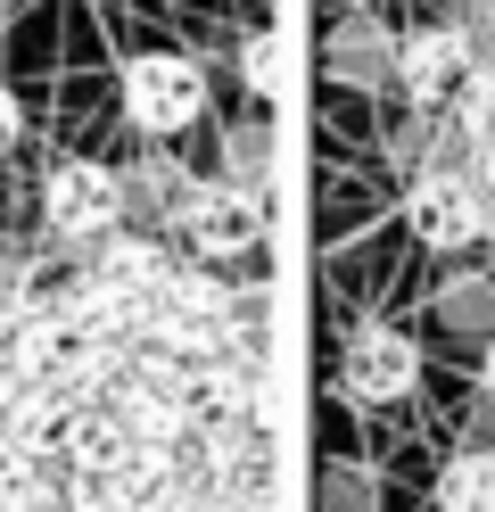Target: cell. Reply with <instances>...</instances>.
<instances>
[{
	"mask_svg": "<svg viewBox=\"0 0 495 512\" xmlns=\"http://www.w3.org/2000/svg\"><path fill=\"white\" fill-rule=\"evenodd\" d=\"M17 133H25V116H17V100H9V91H0V157L17 149Z\"/></svg>",
	"mask_w": 495,
	"mask_h": 512,
	"instance_id": "obj_15",
	"label": "cell"
},
{
	"mask_svg": "<svg viewBox=\"0 0 495 512\" xmlns=\"http://www.w3.org/2000/svg\"><path fill=\"white\" fill-rule=\"evenodd\" d=\"M116 182H124V207H132V199H141V207L174 199V207H182V190H190V182H182L174 166H165V157H141V174H116Z\"/></svg>",
	"mask_w": 495,
	"mask_h": 512,
	"instance_id": "obj_10",
	"label": "cell"
},
{
	"mask_svg": "<svg viewBox=\"0 0 495 512\" xmlns=\"http://www.w3.org/2000/svg\"><path fill=\"white\" fill-rule=\"evenodd\" d=\"M174 223H182V240L198 256H248L256 232H264V215H256V199H248L240 182H190L182 207H174Z\"/></svg>",
	"mask_w": 495,
	"mask_h": 512,
	"instance_id": "obj_3",
	"label": "cell"
},
{
	"mask_svg": "<svg viewBox=\"0 0 495 512\" xmlns=\"http://www.w3.org/2000/svg\"><path fill=\"white\" fill-rule=\"evenodd\" d=\"M17 389H25V380H9V372H0V430H9V405H17Z\"/></svg>",
	"mask_w": 495,
	"mask_h": 512,
	"instance_id": "obj_16",
	"label": "cell"
},
{
	"mask_svg": "<svg viewBox=\"0 0 495 512\" xmlns=\"http://www.w3.org/2000/svg\"><path fill=\"white\" fill-rule=\"evenodd\" d=\"M91 273L108 281V290H124V298H157L174 265H165L157 240H141V232H108V240H99V256H91Z\"/></svg>",
	"mask_w": 495,
	"mask_h": 512,
	"instance_id": "obj_7",
	"label": "cell"
},
{
	"mask_svg": "<svg viewBox=\"0 0 495 512\" xmlns=\"http://www.w3.org/2000/svg\"><path fill=\"white\" fill-rule=\"evenodd\" d=\"M421 380V347L405 331H388V323H363L347 339V397L355 405H396Z\"/></svg>",
	"mask_w": 495,
	"mask_h": 512,
	"instance_id": "obj_5",
	"label": "cell"
},
{
	"mask_svg": "<svg viewBox=\"0 0 495 512\" xmlns=\"http://www.w3.org/2000/svg\"><path fill=\"white\" fill-rule=\"evenodd\" d=\"M223 166H231V182L248 190V182H264V166H273V141L240 124V133H223Z\"/></svg>",
	"mask_w": 495,
	"mask_h": 512,
	"instance_id": "obj_11",
	"label": "cell"
},
{
	"mask_svg": "<svg viewBox=\"0 0 495 512\" xmlns=\"http://www.w3.org/2000/svg\"><path fill=\"white\" fill-rule=\"evenodd\" d=\"M438 504L446 512H495V446H471L438 471Z\"/></svg>",
	"mask_w": 495,
	"mask_h": 512,
	"instance_id": "obj_9",
	"label": "cell"
},
{
	"mask_svg": "<svg viewBox=\"0 0 495 512\" xmlns=\"http://www.w3.org/2000/svg\"><path fill=\"white\" fill-rule=\"evenodd\" d=\"M479 380H487V389H495V339H487V356H479Z\"/></svg>",
	"mask_w": 495,
	"mask_h": 512,
	"instance_id": "obj_17",
	"label": "cell"
},
{
	"mask_svg": "<svg viewBox=\"0 0 495 512\" xmlns=\"http://www.w3.org/2000/svg\"><path fill=\"white\" fill-rule=\"evenodd\" d=\"M124 215V182L108 166H91V157H66V166L42 174V223L58 240H108Z\"/></svg>",
	"mask_w": 495,
	"mask_h": 512,
	"instance_id": "obj_2",
	"label": "cell"
},
{
	"mask_svg": "<svg viewBox=\"0 0 495 512\" xmlns=\"http://www.w3.org/2000/svg\"><path fill=\"white\" fill-rule=\"evenodd\" d=\"M438 306H446V323H487L495 314V281H454Z\"/></svg>",
	"mask_w": 495,
	"mask_h": 512,
	"instance_id": "obj_12",
	"label": "cell"
},
{
	"mask_svg": "<svg viewBox=\"0 0 495 512\" xmlns=\"http://www.w3.org/2000/svg\"><path fill=\"white\" fill-rule=\"evenodd\" d=\"M330 67H339V83H363V91H372V83L396 75V42L380 34L372 17H347L339 42H330Z\"/></svg>",
	"mask_w": 495,
	"mask_h": 512,
	"instance_id": "obj_8",
	"label": "cell"
},
{
	"mask_svg": "<svg viewBox=\"0 0 495 512\" xmlns=\"http://www.w3.org/2000/svg\"><path fill=\"white\" fill-rule=\"evenodd\" d=\"M487 223H495V215H487V199H479L471 166H438V174L413 182V232H421L429 248H471Z\"/></svg>",
	"mask_w": 495,
	"mask_h": 512,
	"instance_id": "obj_4",
	"label": "cell"
},
{
	"mask_svg": "<svg viewBox=\"0 0 495 512\" xmlns=\"http://www.w3.org/2000/svg\"><path fill=\"white\" fill-rule=\"evenodd\" d=\"M471 182H479V199H487V215H495V141L471 149Z\"/></svg>",
	"mask_w": 495,
	"mask_h": 512,
	"instance_id": "obj_14",
	"label": "cell"
},
{
	"mask_svg": "<svg viewBox=\"0 0 495 512\" xmlns=\"http://www.w3.org/2000/svg\"><path fill=\"white\" fill-rule=\"evenodd\" d=\"M462 75H471V34H462V25H429V34L396 42V83H405L421 108L454 100V91H462Z\"/></svg>",
	"mask_w": 495,
	"mask_h": 512,
	"instance_id": "obj_6",
	"label": "cell"
},
{
	"mask_svg": "<svg viewBox=\"0 0 495 512\" xmlns=\"http://www.w3.org/2000/svg\"><path fill=\"white\" fill-rule=\"evenodd\" d=\"M240 67H248V83H256V91H281V42H273V34H248Z\"/></svg>",
	"mask_w": 495,
	"mask_h": 512,
	"instance_id": "obj_13",
	"label": "cell"
},
{
	"mask_svg": "<svg viewBox=\"0 0 495 512\" xmlns=\"http://www.w3.org/2000/svg\"><path fill=\"white\" fill-rule=\"evenodd\" d=\"M124 116L141 124V133H182V124L207 116V75H198V58L182 50H149L124 67Z\"/></svg>",
	"mask_w": 495,
	"mask_h": 512,
	"instance_id": "obj_1",
	"label": "cell"
}]
</instances>
